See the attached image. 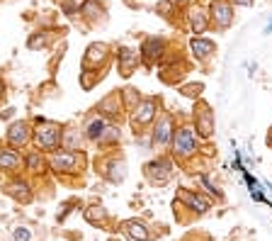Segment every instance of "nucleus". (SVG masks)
<instances>
[{"instance_id": "nucleus-29", "label": "nucleus", "mask_w": 272, "mask_h": 241, "mask_svg": "<svg viewBox=\"0 0 272 241\" xmlns=\"http://www.w3.org/2000/svg\"><path fill=\"white\" fill-rule=\"evenodd\" d=\"M270 32H272V22H270V25H267V34H270Z\"/></svg>"}, {"instance_id": "nucleus-8", "label": "nucleus", "mask_w": 272, "mask_h": 241, "mask_svg": "<svg viewBox=\"0 0 272 241\" xmlns=\"http://www.w3.org/2000/svg\"><path fill=\"white\" fill-rule=\"evenodd\" d=\"M153 112H156V100H144L141 105L134 107V124H146L153 120Z\"/></svg>"}, {"instance_id": "nucleus-18", "label": "nucleus", "mask_w": 272, "mask_h": 241, "mask_svg": "<svg viewBox=\"0 0 272 241\" xmlns=\"http://www.w3.org/2000/svg\"><path fill=\"white\" fill-rule=\"evenodd\" d=\"M105 54H107V47H105V44H93V47L88 49V56H85V66H88L90 61H102V59H105Z\"/></svg>"}, {"instance_id": "nucleus-28", "label": "nucleus", "mask_w": 272, "mask_h": 241, "mask_svg": "<svg viewBox=\"0 0 272 241\" xmlns=\"http://www.w3.org/2000/svg\"><path fill=\"white\" fill-rule=\"evenodd\" d=\"M3 90H5V86H3V81H0V95H3Z\"/></svg>"}, {"instance_id": "nucleus-12", "label": "nucleus", "mask_w": 272, "mask_h": 241, "mask_svg": "<svg viewBox=\"0 0 272 241\" xmlns=\"http://www.w3.org/2000/svg\"><path fill=\"white\" fill-rule=\"evenodd\" d=\"M190 47H192V52H194L197 59H207V56L214 54V49H216V44L209 42V39H192Z\"/></svg>"}, {"instance_id": "nucleus-16", "label": "nucleus", "mask_w": 272, "mask_h": 241, "mask_svg": "<svg viewBox=\"0 0 272 241\" xmlns=\"http://www.w3.org/2000/svg\"><path fill=\"white\" fill-rule=\"evenodd\" d=\"M170 127H173V120H170V117H163L160 124L156 127V141H158V144H163V141L170 139Z\"/></svg>"}, {"instance_id": "nucleus-1", "label": "nucleus", "mask_w": 272, "mask_h": 241, "mask_svg": "<svg viewBox=\"0 0 272 241\" xmlns=\"http://www.w3.org/2000/svg\"><path fill=\"white\" fill-rule=\"evenodd\" d=\"M34 139L42 149H56L59 141H61V127L56 122H49V120H39V127L34 132Z\"/></svg>"}, {"instance_id": "nucleus-25", "label": "nucleus", "mask_w": 272, "mask_h": 241, "mask_svg": "<svg viewBox=\"0 0 272 241\" xmlns=\"http://www.w3.org/2000/svg\"><path fill=\"white\" fill-rule=\"evenodd\" d=\"M182 93H185L187 98H197V95L202 93V83H197V86H187V88H182Z\"/></svg>"}, {"instance_id": "nucleus-7", "label": "nucleus", "mask_w": 272, "mask_h": 241, "mask_svg": "<svg viewBox=\"0 0 272 241\" xmlns=\"http://www.w3.org/2000/svg\"><path fill=\"white\" fill-rule=\"evenodd\" d=\"M8 139H10L13 146L27 144V139H30V127H27V122H15V124L8 129Z\"/></svg>"}, {"instance_id": "nucleus-27", "label": "nucleus", "mask_w": 272, "mask_h": 241, "mask_svg": "<svg viewBox=\"0 0 272 241\" xmlns=\"http://www.w3.org/2000/svg\"><path fill=\"white\" fill-rule=\"evenodd\" d=\"M267 144L272 146V129H270V134H267Z\"/></svg>"}, {"instance_id": "nucleus-3", "label": "nucleus", "mask_w": 272, "mask_h": 241, "mask_svg": "<svg viewBox=\"0 0 272 241\" xmlns=\"http://www.w3.org/2000/svg\"><path fill=\"white\" fill-rule=\"evenodd\" d=\"M51 166L54 171H61V173H73L78 166H80V156L76 151H61L51 158Z\"/></svg>"}, {"instance_id": "nucleus-2", "label": "nucleus", "mask_w": 272, "mask_h": 241, "mask_svg": "<svg viewBox=\"0 0 272 241\" xmlns=\"http://www.w3.org/2000/svg\"><path fill=\"white\" fill-rule=\"evenodd\" d=\"M173 146H175V154H180V156H190V154L194 151V146H197V141H194V132L187 129V127L177 129V134H175V139H173Z\"/></svg>"}, {"instance_id": "nucleus-26", "label": "nucleus", "mask_w": 272, "mask_h": 241, "mask_svg": "<svg viewBox=\"0 0 272 241\" xmlns=\"http://www.w3.org/2000/svg\"><path fill=\"white\" fill-rule=\"evenodd\" d=\"M233 3H238V5H253V0H233Z\"/></svg>"}, {"instance_id": "nucleus-24", "label": "nucleus", "mask_w": 272, "mask_h": 241, "mask_svg": "<svg viewBox=\"0 0 272 241\" xmlns=\"http://www.w3.org/2000/svg\"><path fill=\"white\" fill-rule=\"evenodd\" d=\"M44 44H47V37H42V34H39V37L34 34V37H30V42H27L30 49H39V47H44Z\"/></svg>"}, {"instance_id": "nucleus-11", "label": "nucleus", "mask_w": 272, "mask_h": 241, "mask_svg": "<svg viewBox=\"0 0 272 241\" xmlns=\"http://www.w3.org/2000/svg\"><path fill=\"white\" fill-rule=\"evenodd\" d=\"M187 207H192V209H197V212H207L209 209V202L204 200V197H199V195H192V192H187V190H180V195H177Z\"/></svg>"}, {"instance_id": "nucleus-10", "label": "nucleus", "mask_w": 272, "mask_h": 241, "mask_svg": "<svg viewBox=\"0 0 272 241\" xmlns=\"http://www.w3.org/2000/svg\"><path fill=\"white\" fill-rule=\"evenodd\" d=\"M211 15H214V20H216L221 27H226V25L231 22V5L224 3V0H216V3L211 5Z\"/></svg>"}, {"instance_id": "nucleus-23", "label": "nucleus", "mask_w": 272, "mask_h": 241, "mask_svg": "<svg viewBox=\"0 0 272 241\" xmlns=\"http://www.w3.org/2000/svg\"><path fill=\"white\" fill-rule=\"evenodd\" d=\"M13 236H15V241H30V229L27 226H17L13 231Z\"/></svg>"}, {"instance_id": "nucleus-22", "label": "nucleus", "mask_w": 272, "mask_h": 241, "mask_svg": "<svg viewBox=\"0 0 272 241\" xmlns=\"http://www.w3.org/2000/svg\"><path fill=\"white\" fill-rule=\"evenodd\" d=\"M190 22H192V30H194L197 34H199V32H204V27H207V20H204V15H202V13H192Z\"/></svg>"}, {"instance_id": "nucleus-4", "label": "nucleus", "mask_w": 272, "mask_h": 241, "mask_svg": "<svg viewBox=\"0 0 272 241\" xmlns=\"http://www.w3.org/2000/svg\"><path fill=\"white\" fill-rule=\"evenodd\" d=\"M170 171H173L170 161H163V158H158V161H153V163L146 166V175H148L156 185H163V183L170 178Z\"/></svg>"}, {"instance_id": "nucleus-30", "label": "nucleus", "mask_w": 272, "mask_h": 241, "mask_svg": "<svg viewBox=\"0 0 272 241\" xmlns=\"http://www.w3.org/2000/svg\"><path fill=\"white\" fill-rule=\"evenodd\" d=\"M177 3H182V0H177Z\"/></svg>"}, {"instance_id": "nucleus-21", "label": "nucleus", "mask_w": 272, "mask_h": 241, "mask_svg": "<svg viewBox=\"0 0 272 241\" xmlns=\"http://www.w3.org/2000/svg\"><path fill=\"white\" fill-rule=\"evenodd\" d=\"M27 168H30L32 173H39V171L44 168V158H42L37 151H34V154H30V156H27Z\"/></svg>"}, {"instance_id": "nucleus-17", "label": "nucleus", "mask_w": 272, "mask_h": 241, "mask_svg": "<svg viewBox=\"0 0 272 241\" xmlns=\"http://www.w3.org/2000/svg\"><path fill=\"white\" fill-rule=\"evenodd\" d=\"M8 192L13 195V197H17V200H22V202H30V188H27V183H13V185H8Z\"/></svg>"}, {"instance_id": "nucleus-14", "label": "nucleus", "mask_w": 272, "mask_h": 241, "mask_svg": "<svg viewBox=\"0 0 272 241\" xmlns=\"http://www.w3.org/2000/svg\"><path fill=\"white\" fill-rule=\"evenodd\" d=\"M20 166V156L15 151H3L0 154V168L3 171H15Z\"/></svg>"}, {"instance_id": "nucleus-15", "label": "nucleus", "mask_w": 272, "mask_h": 241, "mask_svg": "<svg viewBox=\"0 0 272 241\" xmlns=\"http://www.w3.org/2000/svg\"><path fill=\"white\" fill-rule=\"evenodd\" d=\"M144 54H146V59H158L163 54V39H146Z\"/></svg>"}, {"instance_id": "nucleus-19", "label": "nucleus", "mask_w": 272, "mask_h": 241, "mask_svg": "<svg viewBox=\"0 0 272 241\" xmlns=\"http://www.w3.org/2000/svg\"><path fill=\"white\" fill-rule=\"evenodd\" d=\"M105 217H107V212H105L102 207H95V205H93V207L85 209V219H88L90 224H102Z\"/></svg>"}, {"instance_id": "nucleus-5", "label": "nucleus", "mask_w": 272, "mask_h": 241, "mask_svg": "<svg viewBox=\"0 0 272 241\" xmlns=\"http://www.w3.org/2000/svg\"><path fill=\"white\" fill-rule=\"evenodd\" d=\"M122 231L131 239V241H148V229H146V224L144 222H136V219H127L124 224H122Z\"/></svg>"}, {"instance_id": "nucleus-6", "label": "nucleus", "mask_w": 272, "mask_h": 241, "mask_svg": "<svg viewBox=\"0 0 272 241\" xmlns=\"http://www.w3.org/2000/svg\"><path fill=\"white\" fill-rule=\"evenodd\" d=\"M197 132H199L202 137H211V134H214V115L209 112L207 105L197 112Z\"/></svg>"}, {"instance_id": "nucleus-9", "label": "nucleus", "mask_w": 272, "mask_h": 241, "mask_svg": "<svg viewBox=\"0 0 272 241\" xmlns=\"http://www.w3.org/2000/svg\"><path fill=\"white\" fill-rule=\"evenodd\" d=\"M134 69H136V54L131 49H119V73L131 76Z\"/></svg>"}, {"instance_id": "nucleus-13", "label": "nucleus", "mask_w": 272, "mask_h": 241, "mask_svg": "<svg viewBox=\"0 0 272 241\" xmlns=\"http://www.w3.org/2000/svg\"><path fill=\"white\" fill-rule=\"evenodd\" d=\"M107 132V120L105 117H97L88 124V139H102Z\"/></svg>"}, {"instance_id": "nucleus-20", "label": "nucleus", "mask_w": 272, "mask_h": 241, "mask_svg": "<svg viewBox=\"0 0 272 241\" xmlns=\"http://www.w3.org/2000/svg\"><path fill=\"white\" fill-rule=\"evenodd\" d=\"M100 13H102V8H100L97 0H85L83 3V15L85 17H97Z\"/></svg>"}]
</instances>
